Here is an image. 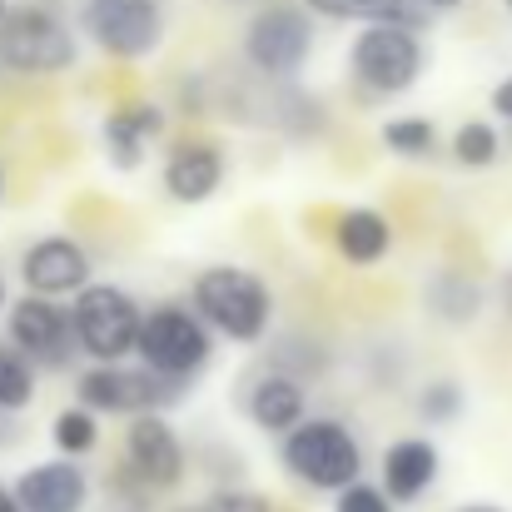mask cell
<instances>
[{
  "label": "cell",
  "instance_id": "603a6c76",
  "mask_svg": "<svg viewBox=\"0 0 512 512\" xmlns=\"http://www.w3.org/2000/svg\"><path fill=\"white\" fill-rule=\"evenodd\" d=\"M448 150H453V160H458L463 170H488V165H498V155H503V135H498V125H488V120H463V125L453 130Z\"/></svg>",
  "mask_w": 512,
  "mask_h": 512
},
{
  "label": "cell",
  "instance_id": "52a82bcc",
  "mask_svg": "<svg viewBox=\"0 0 512 512\" xmlns=\"http://www.w3.org/2000/svg\"><path fill=\"white\" fill-rule=\"evenodd\" d=\"M80 60L75 30L45 5H10L0 20V65L15 75H60Z\"/></svg>",
  "mask_w": 512,
  "mask_h": 512
},
{
  "label": "cell",
  "instance_id": "74e56055",
  "mask_svg": "<svg viewBox=\"0 0 512 512\" xmlns=\"http://www.w3.org/2000/svg\"><path fill=\"white\" fill-rule=\"evenodd\" d=\"M503 5H508V15H512V0H503Z\"/></svg>",
  "mask_w": 512,
  "mask_h": 512
},
{
  "label": "cell",
  "instance_id": "4316f807",
  "mask_svg": "<svg viewBox=\"0 0 512 512\" xmlns=\"http://www.w3.org/2000/svg\"><path fill=\"white\" fill-rule=\"evenodd\" d=\"M334 512H398V503H393L378 483L353 478L348 488H339V493H334Z\"/></svg>",
  "mask_w": 512,
  "mask_h": 512
},
{
  "label": "cell",
  "instance_id": "8d00e7d4",
  "mask_svg": "<svg viewBox=\"0 0 512 512\" xmlns=\"http://www.w3.org/2000/svg\"><path fill=\"white\" fill-rule=\"evenodd\" d=\"M0 194H5V170H0Z\"/></svg>",
  "mask_w": 512,
  "mask_h": 512
},
{
  "label": "cell",
  "instance_id": "4fadbf2b",
  "mask_svg": "<svg viewBox=\"0 0 512 512\" xmlns=\"http://www.w3.org/2000/svg\"><path fill=\"white\" fill-rule=\"evenodd\" d=\"M10 498L20 512H85L90 473L80 468V458H45V463H30L10 483Z\"/></svg>",
  "mask_w": 512,
  "mask_h": 512
},
{
  "label": "cell",
  "instance_id": "ba28073f",
  "mask_svg": "<svg viewBox=\"0 0 512 512\" xmlns=\"http://www.w3.org/2000/svg\"><path fill=\"white\" fill-rule=\"evenodd\" d=\"M314 55V20L294 0H269L244 30V60L264 80H294Z\"/></svg>",
  "mask_w": 512,
  "mask_h": 512
},
{
  "label": "cell",
  "instance_id": "7c38bea8",
  "mask_svg": "<svg viewBox=\"0 0 512 512\" xmlns=\"http://www.w3.org/2000/svg\"><path fill=\"white\" fill-rule=\"evenodd\" d=\"M95 279L90 249L70 234H45L20 254V284L25 294H45V299H75L85 284Z\"/></svg>",
  "mask_w": 512,
  "mask_h": 512
},
{
  "label": "cell",
  "instance_id": "4dcf8cb0",
  "mask_svg": "<svg viewBox=\"0 0 512 512\" xmlns=\"http://www.w3.org/2000/svg\"><path fill=\"white\" fill-rule=\"evenodd\" d=\"M498 294H503V309H508V314H512V269H508V274H503V284H498Z\"/></svg>",
  "mask_w": 512,
  "mask_h": 512
},
{
  "label": "cell",
  "instance_id": "d6986e66",
  "mask_svg": "<svg viewBox=\"0 0 512 512\" xmlns=\"http://www.w3.org/2000/svg\"><path fill=\"white\" fill-rule=\"evenodd\" d=\"M334 249H339L343 264H353V269L383 264L388 249H393V224H388V214H378V209H368V204L343 209L339 224H334Z\"/></svg>",
  "mask_w": 512,
  "mask_h": 512
},
{
  "label": "cell",
  "instance_id": "836d02e7",
  "mask_svg": "<svg viewBox=\"0 0 512 512\" xmlns=\"http://www.w3.org/2000/svg\"><path fill=\"white\" fill-rule=\"evenodd\" d=\"M0 512H20L15 508V498H10V488H0Z\"/></svg>",
  "mask_w": 512,
  "mask_h": 512
},
{
  "label": "cell",
  "instance_id": "5bb4252c",
  "mask_svg": "<svg viewBox=\"0 0 512 512\" xmlns=\"http://www.w3.org/2000/svg\"><path fill=\"white\" fill-rule=\"evenodd\" d=\"M244 418H249L259 433L284 438L294 423H304V418H309V383L269 363V368H264V373H254V378H249V388H244Z\"/></svg>",
  "mask_w": 512,
  "mask_h": 512
},
{
  "label": "cell",
  "instance_id": "7402d4cb",
  "mask_svg": "<svg viewBox=\"0 0 512 512\" xmlns=\"http://www.w3.org/2000/svg\"><path fill=\"white\" fill-rule=\"evenodd\" d=\"M378 140H383V150L398 155V160H428V155L438 150V125L423 120V115H398V120H388V125L378 130Z\"/></svg>",
  "mask_w": 512,
  "mask_h": 512
},
{
  "label": "cell",
  "instance_id": "484cf974",
  "mask_svg": "<svg viewBox=\"0 0 512 512\" xmlns=\"http://www.w3.org/2000/svg\"><path fill=\"white\" fill-rule=\"evenodd\" d=\"M269 363L274 368H284V373H294V378H319L324 368H329V353L319 348V343L299 339V334H284V339L274 343V353H269Z\"/></svg>",
  "mask_w": 512,
  "mask_h": 512
},
{
  "label": "cell",
  "instance_id": "ac0fdd59",
  "mask_svg": "<svg viewBox=\"0 0 512 512\" xmlns=\"http://www.w3.org/2000/svg\"><path fill=\"white\" fill-rule=\"evenodd\" d=\"M423 309H428L438 324H448V329H468V324L483 319L488 289H483L473 274H463V269H438V274H428V284H423Z\"/></svg>",
  "mask_w": 512,
  "mask_h": 512
},
{
  "label": "cell",
  "instance_id": "3957f363",
  "mask_svg": "<svg viewBox=\"0 0 512 512\" xmlns=\"http://www.w3.org/2000/svg\"><path fill=\"white\" fill-rule=\"evenodd\" d=\"M194 388L184 378H165L145 363H90L75 373V403L95 418H135V413H170Z\"/></svg>",
  "mask_w": 512,
  "mask_h": 512
},
{
  "label": "cell",
  "instance_id": "2e32d148",
  "mask_svg": "<svg viewBox=\"0 0 512 512\" xmlns=\"http://www.w3.org/2000/svg\"><path fill=\"white\" fill-rule=\"evenodd\" d=\"M165 125H170V115H165V105H155V100H130V105H115L110 115H105V125H100V140H105V160L115 165V170L135 174L145 165V150L165 135Z\"/></svg>",
  "mask_w": 512,
  "mask_h": 512
},
{
  "label": "cell",
  "instance_id": "1f68e13d",
  "mask_svg": "<svg viewBox=\"0 0 512 512\" xmlns=\"http://www.w3.org/2000/svg\"><path fill=\"white\" fill-rule=\"evenodd\" d=\"M423 5H428V10H433V15H438V10H458V5H463V0H423Z\"/></svg>",
  "mask_w": 512,
  "mask_h": 512
},
{
  "label": "cell",
  "instance_id": "cb8c5ba5",
  "mask_svg": "<svg viewBox=\"0 0 512 512\" xmlns=\"http://www.w3.org/2000/svg\"><path fill=\"white\" fill-rule=\"evenodd\" d=\"M463 408H468V393H463L458 378H433V383H423L418 398H413V413H418V423H428V428H453V423L463 418Z\"/></svg>",
  "mask_w": 512,
  "mask_h": 512
},
{
  "label": "cell",
  "instance_id": "277c9868",
  "mask_svg": "<svg viewBox=\"0 0 512 512\" xmlns=\"http://www.w3.org/2000/svg\"><path fill=\"white\" fill-rule=\"evenodd\" d=\"M140 299L125 284L110 279H90L75 299H70V329H75V348L90 363H125L135 358V339H140Z\"/></svg>",
  "mask_w": 512,
  "mask_h": 512
},
{
  "label": "cell",
  "instance_id": "d6a6232c",
  "mask_svg": "<svg viewBox=\"0 0 512 512\" xmlns=\"http://www.w3.org/2000/svg\"><path fill=\"white\" fill-rule=\"evenodd\" d=\"M458 512H508V508H498V503H468V508H458Z\"/></svg>",
  "mask_w": 512,
  "mask_h": 512
},
{
  "label": "cell",
  "instance_id": "d4e9b609",
  "mask_svg": "<svg viewBox=\"0 0 512 512\" xmlns=\"http://www.w3.org/2000/svg\"><path fill=\"white\" fill-rule=\"evenodd\" d=\"M35 383H40V368L10 343H0V413H25L35 403Z\"/></svg>",
  "mask_w": 512,
  "mask_h": 512
},
{
  "label": "cell",
  "instance_id": "9a60e30c",
  "mask_svg": "<svg viewBox=\"0 0 512 512\" xmlns=\"http://www.w3.org/2000/svg\"><path fill=\"white\" fill-rule=\"evenodd\" d=\"M438 473H443V453H438V443L413 433V438H393V443L383 448L378 488H383L398 508H408V503H418V498L433 493Z\"/></svg>",
  "mask_w": 512,
  "mask_h": 512
},
{
  "label": "cell",
  "instance_id": "7a4b0ae2",
  "mask_svg": "<svg viewBox=\"0 0 512 512\" xmlns=\"http://www.w3.org/2000/svg\"><path fill=\"white\" fill-rule=\"evenodd\" d=\"M279 468L314 493H339L353 478H363V443L343 418L309 413L279 438Z\"/></svg>",
  "mask_w": 512,
  "mask_h": 512
},
{
  "label": "cell",
  "instance_id": "8992f818",
  "mask_svg": "<svg viewBox=\"0 0 512 512\" xmlns=\"http://www.w3.org/2000/svg\"><path fill=\"white\" fill-rule=\"evenodd\" d=\"M135 358L165 378H184L194 383L209 358H214V329L189 309V304H155L140 319V339H135Z\"/></svg>",
  "mask_w": 512,
  "mask_h": 512
},
{
  "label": "cell",
  "instance_id": "8fae6325",
  "mask_svg": "<svg viewBox=\"0 0 512 512\" xmlns=\"http://www.w3.org/2000/svg\"><path fill=\"white\" fill-rule=\"evenodd\" d=\"M125 468L150 488V493H170L189 473V453L184 438L165 413H135L125 428Z\"/></svg>",
  "mask_w": 512,
  "mask_h": 512
},
{
  "label": "cell",
  "instance_id": "6da1fadb",
  "mask_svg": "<svg viewBox=\"0 0 512 512\" xmlns=\"http://www.w3.org/2000/svg\"><path fill=\"white\" fill-rule=\"evenodd\" d=\"M189 309L214 329V339H229L239 348L269 339L274 329V294L254 269L239 264H209L189 284Z\"/></svg>",
  "mask_w": 512,
  "mask_h": 512
},
{
  "label": "cell",
  "instance_id": "44dd1931",
  "mask_svg": "<svg viewBox=\"0 0 512 512\" xmlns=\"http://www.w3.org/2000/svg\"><path fill=\"white\" fill-rule=\"evenodd\" d=\"M50 443H55L60 458H90V453L100 448V418H95L90 408L70 403V408L55 413V423H50Z\"/></svg>",
  "mask_w": 512,
  "mask_h": 512
},
{
  "label": "cell",
  "instance_id": "f35d334b",
  "mask_svg": "<svg viewBox=\"0 0 512 512\" xmlns=\"http://www.w3.org/2000/svg\"><path fill=\"white\" fill-rule=\"evenodd\" d=\"M125 512H135V508H125Z\"/></svg>",
  "mask_w": 512,
  "mask_h": 512
},
{
  "label": "cell",
  "instance_id": "e575fe53",
  "mask_svg": "<svg viewBox=\"0 0 512 512\" xmlns=\"http://www.w3.org/2000/svg\"><path fill=\"white\" fill-rule=\"evenodd\" d=\"M5 304H10V294H5V274H0V319H5Z\"/></svg>",
  "mask_w": 512,
  "mask_h": 512
},
{
  "label": "cell",
  "instance_id": "f1b7e54d",
  "mask_svg": "<svg viewBox=\"0 0 512 512\" xmlns=\"http://www.w3.org/2000/svg\"><path fill=\"white\" fill-rule=\"evenodd\" d=\"M493 115H498V120H512V75L493 85Z\"/></svg>",
  "mask_w": 512,
  "mask_h": 512
},
{
  "label": "cell",
  "instance_id": "e0dca14e",
  "mask_svg": "<svg viewBox=\"0 0 512 512\" xmlns=\"http://www.w3.org/2000/svg\"><path fill=\"white\" fill-rule=\"evenodd\" d=\"M224 174H229V160L219 145L209 140H184L174 145L165 170H160V184L174 204H209L219 189H224Z\"/></svg>",
  "mask_w": 512,
  "mask_h": 512
},
{
  "label": "cell",
  "instance_id": "9c48e42d",
  "mask_svg": "<svg viewBox=\"0 0 512 512\" xmlns=\"http://www.w3.org/2000/svg\"><path fill=\"white\" fill-rule=\"evenodd\" d=\"M5 343L15 353H25L40 373H65L80 348H75V329H70V304L45 299V294H20L5 304Z\"/></svg>",
  "mask_w": 512,
  "mask_h": 512
},
{
  "label": "cell",
  "instance_id": "5b68a950",
  "mask_svg": "<svg viewBox=\"0 0 512 512\" xmlns=\"http://www.w3.org/2000/svg\"><path fill=\"white\" fill-rule=\"evenodd\" d=\"M428 70V50L418 40V30L403 25H363L348 45V75L363 95L373 100H393L408 95Z\"/></svg>",
  "mask_w": 512,
  "mask_h": 512
},
{
  "label": "cell",
  "instance_id": "30bf717a",
  "mask_svg": "<svg viewBox=\"0 0 512 512\" xmlns=\"http://www.w3.org/2000/svg\"><path fill=\"white\" fill-rule=\"evenodd\" d=\"M80 30L95 50L115 60H145L165 40V5L160 0H85Z\"/></svg>",
  "mask_w": 512,
  "mask_h": 512
},
{
  "label": "cell",
  "instance_id": "f546056e",
  "mask_svg": "<svg viewBox=\"0 0 512 512\" xmlns=\"http://www.w3.org/2000/svg\"><path fill=\"white\" fill-rule=\"evenodd\" d=\"M20 413H0V448H15L20 443V423H15Z\"/></svg>",
  "mask_w": 512,
  "mask_h": 512
},
{
  "label": "cell",
  "instance_id": "ffe728a7",
  "mask_svg": "<svg viewBox=\"0 0 512 512\" xmlns=\"http://www.w3.org/2000/svg\"><path fill=\"white\" fill-rule=\"evenodd\" d=\"M304 10L324 15V20H363V25H403V30H423L433 20V10L423 0H304Z\"/></svg>",
  "mask_w": 512,
  "mask_h": 512
},
{
  "label": "cell",
  "instance_id": "83f0119b",
  "mask_svg": "<svg viewBox=\"0 0 512 512\" xmlns=\"http://www.w3.org/2000/svg\"><path fill=\"white\" fill-rule=\"evenodd\" d=\"M199 512H274V503L264 498V493H254V488H214Z\"/></svg>",
  "mask_w": 512,
  "mask_h": 512
},
{
  "label": "cell",
  "instance_id": "d590c367",
  "mask_svg": "<svg viewBox=\"0 0 512 512\" xmlns=\"http://www.w3.org/2000/svg\"><path fill=\"white\" fill-rule=\"evenodd\" d=\"M5 10H10V0H0V20H5Z\"/></svg>",
  "mask_w": 512,
  "mask_h": 512
}]
</instances>
